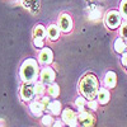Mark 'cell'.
Masks as SVG:
<instances>
[{"instance_id":"obj_15","label":"cell","mask_w":127,"mask_h":127,"mask_svg":"<svg viewBox=\"0 0 127 127\" xmlns=\"http://www.w3.org/2000/svg\"><path fill=\"white\" fill-rule=\"evenodd\" d=\"M60 28H59V26H56V24H51V26H48V28H47V36H48V38L51 39V41H56V39H59V37H60Z\"/></svg>"},{"instance_id":"obj_4","label":"cell","mask_w":127,"mask_h":127,"mask_svg":"<svg viewBox=\"0 0 127 127\" xmlns=\"http://www.w3.org/2000/svg\"><path fill=\"white\" fill-rule=\"evenodd\" d=\"M72 18L67 13H62L59 18V28L64 33H70L72 31Z\"/></svg>"},{"instance_id":"obj_22","label":"cell","mask_w":127,"mask_h":127,"mask_svg":"<svg viewBox=\"0 0 127 127\" xmlns=\"http://www.w3.org/2000/svg\"><path fill=\"white\" fill-rule=\"evenodd\" d=\"M120 13L122 15L123 19H126L127 22V0H122L120 4Z\"/></svg>"},{"instance_id":"obj_19","label":"cell","mask_w":127,"mask_h":127,"mask_svg":"<svg viewBox=\"0 0 127 127\" xmlns=\"http://www.w3.org/2000/svg\"><path fill=\"white\" fill-rule=\"evenodd\" d=\"M46 89L47 88L45 87V84L42 81H36L34 83V95H37V97H42V95L45 94Z\"/></svg>"},{"instance_id":"obj_1","label":"cell","mask_w":127,"mask_h":127,"mask_svg":"<svg viewBox=\"0 0 127 127\" xmlns=\"http://www.w3.org/2000/svg\"><path fill=\"white\" fill-rule=\"evenodd\" d=\"M79 90L85 99L89 100L97 99V95L99 92V83L97 76L94 74H87L79 83Z\"/></svg>"},{"instance_id":"obj_23","label":"cell","mask_w":127,"mask_h":127,"mask_svg":"<svg viewBox=\"0 0 127 127\" xmlns=\"http://www.w3.org/2000/svg\"><path fill=\"white\" fill-rule=\"evenodd\" d=\"M41 121H42V125L46 126V127L54 125V118H52V116H50V114H45V116H42V120H41Z\"/></svg>"},{"instance_id":"obj_26","label":"cell","mask_w":127,"mask_h":127,"mask_svg":"<svg viewBox=\"0 0 127 127\" xmlns=\"http://www.w3.org/2000/svg\"><path fill=\"white\" fill-rule=\"evenodd\" d=\"M98 100L97 99H94V100H89L88 103H87V107L89 108V109H92V111H95L98 108Z\"/></svg>"},{"instance_id":"obj_24","label":"cell","mask_w":127,"mask_h":127,"mask_svg":"<svg viewBox=\"0 0 127 127\" xmlns=\"http://www.w3.org/2000/svg\"><path fill=\"white\" fill-rule=\"evenodd\" d=\"M33 45L34 47L38 50H42V48H45V39H41V38H33Z\"/></svg>"},{"instance_id":"obj_29","label":"cell","mask_w":127,"mask_h":127,"mask_svg":"<svg viewBox=\"0 0 127 127\" xmlns=\"http://www.w3.org/2000/svg\"><path fill=\"white\" fill-rule=\"evenodd\" d=\"M52 126L54 127H64V122L62 121H56V122H54Z\"/></svg>"},{"instance_id":"obj_17","label":"cell","mask_w":127,"mask_h":127,"mask_svg":"<svg viewBox=\"0 0 127 127\" xmlns=\"http://www.w3.org/2000/svg\"><path fill=\"white\" fill-rule=\"evenodd\" d=\"M22 4L24 8L32 10V12H36L39 8V0H22Z\"/></svg>"},{"instance_id":"obj_16","label":"cell","mask_w":127,"mask_h":127,"mask_svg":"<svg viewBox=\"0 0 127 127\" xmlns=\"http://www.w3.org/2000/svg\"><path fill=\"white\" fill-rule=\"evenodd\" d=\"M47 34V29L42 26V24H37L33 29V38H41V39H45Z\"/></svg>"},{"instance_id":"obj_30","label":"cell","mask_w":127,"mask_h":127,"mask_svg":"<svg viewBox=\"0 0 127 127\" xmlns=\"http://www.w3.org/2000/svg\"><path fill=\"white\" fill-rule=\"evenodd\" d=\"M76 127H78V126H76Z\"/></svg>"},{"instance_id":"obj_12","label":"cell","mask_w":127,"mask_h":127,"mask_svg":"<svg viewBox=\"0 0 127 127\" xmlns=\"http://www.w3.org/2000/svg\"><path fill=\"white\" fill-rule=\"evenodd\" d=\"M29 109H31L32 114L36 116V117H41V116L43 114V111H45V108L42 107V104H41L39 100H33V102H31Z\"/></svg>"},{"instance_id":"obj_9","label":"cell","mask_w":127,"mask_h":127,"mask_svg":"<svg viewBox=\"0 0 127 127\" xmlns=\"http://www.w3.org/2000/svg\"><path fill=\"white\" fill-rule=\"evenodd\" d=\"M78 123L81 127H92L94 123V117L89 112H81L78 116Z\"/></svg>"},{"instance_id":"obj_13","label":"cell","mask_w":127,"mask_h":127,"mask_svg":"<svg viewBox=\"0 0 127 127\" xmlns=\"http://www.w3.org/2000/svg\"><path fill=\"white\" fill-rule=\"evenodd\" d=\"M47 111L51 113V114H54V116H59L62 113V105L59 100H52L48 104V107H47Z\"/></svg>"},{"instance_id":"obj_7","label":"cell","mask_w":127,"mask_h":127,"mask_svg":"<svg viewBox=\"0 0 127 127\" xmlns=\"http://www.w3.org/2000/svg\"><path fill=\"white\" fill-rule=\"evenodd\" d=\"M20 97L24 102H31L34 97V83H24L20 88Z\"/></svg>"},{"instance_id":"obj_8","label":"cell","mask_w":127,"mask_h":127,"mask_svg":"<svg viewBox=\"0 0 127 127\" xmlns=\"http://www.w3.org/2000/svg\"><path fill=\"white\" fill-rule=\"evenodd\" d=\"M54 61V52L51 51V48H42L38 56V62L41 65H50Z\"/></svg>"},{"instance_id":"obj_5","label":"cell","mask_w":127,"mask_h":127,"mask_svg":"<svg viewBox=\"0 0 127 127\" xmlns=\"http://www.w3.org/2000/svg\"><path fill=\"white\" fill-rule=\"evenodd\" d=\"M61 118H62V122L70 126V127H76L78 126V116L76 113L74 112L72 109L70 108H65L61 113Z\"/></svg>"},{"instance_id":"obj_25","label":"cell","mask_w":127,"mask_h":127,"mask_svg":"<svg viewBox=\"0 0 127 127\" xmlns=\"http://www.w3.org/2000/svg\"><path fill=\"white\" fill-rule=\"evenodd\" d=\"M120 33H121V37H122L125 41H127V22H125V23L121 24V27H120Z\"/></svg>"},{"instance_id":"obj_27","label":"cell","mask_w":127,"mask_h":127,"mask_svg":"<svg viewBox=\"0 0 127 127\" xmlns=\"http://www.w3.org/2000/svg\"><path fill=\"white\" fill-rule=\"evenodd\" d=\"M39 102H41V104H42V107H43L45 109H47V107H48V104H50V99H48V97H42L41 99H39Z\"/></svg>"},{"instance_id":"obj_2","label":"cell","mask_w":127,"mask_h":127,"mask_svg":"<svg viewBox=\"0 0 127 127\" xmlns=\"http://www.w3.org/2000/svg\"><path fill=\"white\" fill-rule=\"evenodd\" d=\"M38 76V62L34 59H27L20 66V78L24 83H36Z\"/></svg>"},{"instance_id":"obj_28","label":"cell","mask_w":127,"mask_h":127,"mask_svg":"<svg viewBox=\"0 0 127 127\" xmlns=\"http://www.w3.org/2000/svg\"><path fill=\"white\" fill-rule=\"evenodd\" d=\"M121 62H122V65L123 67L127 70V52H125V54H122V59H121Z\"/></svg>"},{"instance_id":"obj_14","label":"cell","mask_w":127,"mask_h":127,"mask_svg":"<svg viewBox=\"0 0 127 127\" xmlns=\"http://www.w3.org/2000/svg\"><path fill=\"white\" fill-rule=\"evenodd\" d=\"M113 48L117 54H125L126 50H127V45H126V41L122 37H118L117 39L114 41L113 43Z\"/></svg>"},{"instance_id":"obj_6","label":"cell","mask_w":127,"mask_h":127,"mask_svg":"<svg viewBox=\"0 0 127 127\" xmlns=\"http://www.w3.org/2000/svg\"><path fill=\"white\" fill-rule=\"evenodd\" d=\"M39 79L43 84H54L55 83V79H56V72L54 71V69H51L50 66H46L41 70V74H39Z\"/></svg>"},{"instance_id":"obj_21","label":"cell","mask_w":127,"mask_h":127,"mask_svg":"<svg viewBox=\"0 0 127 127\" xmlns=\"http://www.w3.org/2000/svg\"><path fill=\"white\" fill-rule=\"evenodd\" d=\"M100 14H102L100 9H99L98 6H94V8H92V9H90V12H89V19L95 20V19L100 18Z\"/></svg>"},{"instance_id":"obj_20","label":"cell","mask_w":127,"mask_h":127,"mask_svg":"<svg viewBox=\"0 0 127 127\" xmlns=\"http://www.w3.org/2000/svg\"><path fill=\"white\" fill-rule=\"evenodd\" d=\"M75 105H76V108H78V111L81 113V112H85L84 109H85V107H87V100H85V98L83 97V95H79V97L76 98V100H75Z\"/></svg>"},{"instance_id":"obj_18","label":"cell","mask_w":127,"mask_h":127,"mask_svg":"<svg viewBox=\"0 0 127 127\" xmlns=\"http://www.w3.org/2000/svg\"><path fill=\"white\" fill-rule=\"evenodd\" d=\"M46 92L48 93V95L50 97H52V98H57L59 97V94H60V87L57 85V84H50V85H47V89H46Z\"/></svg>"},{"instance_id":"obj_3","label":"cell","mask_w":127,"mask_h":127,"mask_svg":"<svg viewBox=\"0 0 127 127\" xmlns=\"http://www.w3.org/2000/svg\"><path fill=\"white\" fill-rule=\"evenodd\" d=\"M122 15L118 10H109L104 17V23L109 29H116L118 28L122 23Z\"/></svg>"},{"instance_id":"obj_11","label":"cell","mask_w":127,"mask_h":127,"mask_svg":"<svg viewBox=\"0 0 127 127\" xmlns=\"http://www.w3.org/2000/svg\"><path fill=\"white\" fill-rule=\"evenodd\" d=\"M111 99V94H109V90L107 88H99V92H98V95H97V100L99 104L102 105H105Z\"/></svg>"},{"instance_id":"obj_10","label":"cell","mask_w":127,"mask_h":127,"mask_svg":"<svg viewBox=\"0 0 127 127\" xmlns=\"http://www.w3.org/2000/svg\"><path fill=\"white\" fill-rule=\"evenodd\" d=\"M104 85L107 89H113L117 85V75L114 71H107L104 75Z\"/></svg>"}]
</instances>
